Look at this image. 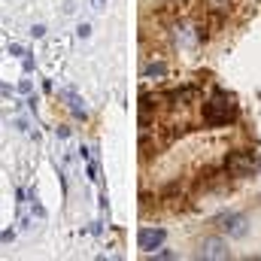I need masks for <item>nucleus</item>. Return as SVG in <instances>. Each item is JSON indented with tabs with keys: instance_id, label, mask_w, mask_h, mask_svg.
Masks as SVG:
<instances>
[{
	"instance_id": "obj_1",
	"label": "nucleus",
	"mask_w": 261,
	"mask_h": 261,
	"mask_svg": "<svg viewBox=\"0 0 261 261\" xmlns=\"http://www.w3.org/2000/svg\"><path fill=\"white\" fill-rule=\"evenodd\" d=\"M240 122V103L234 94H228L225 88H216L206 100H203V125L206 128H228Z\"/></svg>"
},
{
	"instance_id": "obj_2",
	"label": "nucleus",
	"mask_w": 261,
	"mask_h": 261,
	"mask_svg": "<svg viewBox=\"0 0 261 261\" xmlns=\"http://www.w3.org/2000/svg\"><path fill=\"white\" fill-rule=\"evenodd\" d=\"M255 164H258V158H255L252 149H231V152L225 155V161H222V167H225V173H228L231 179H246V176H252V173H255Z\"/></svg>"
},
{
	"instance_id": "obj_3",
	"label": "nucleus",
	"mask_w": 261,
	"mask_h": 261,
	"mask_svg": "<svg viewBox=\"0 0 261 261\" xmlns=\"http://www.w3.org/2000/svg\"><path fill=\"white\" fill-rule=\"evenodd\" d=\"M219 222H222L219 228H222L231 240H243V237L249 234V219H246V213H225Z\"/></svg>"
},
{
	"instance_id": "obj_4",
	"label": "nucleus",
	"mask_w": 261,
	"mask_h": 261,
	"mask_svg": "<svg viewBox=\"0 0 261 261\" xmlns=\"http://www.w3.org/2000/svg\"><path fill=\"white\" fill-rule=\"evenodd\" d=\"M197 258H213V261L231 258L228 240H222V237H206V240L200 243V252H197Z\"/></svg>"
},
{
	"instance_id": "obj_5",
	"label": "nucleus",
	"mask_w": 261,
	"mask_h": 261,
	"mask_svg": "<svg viewBox=\"0 0 261 261\" xmlns=\"http://www.w3.org/2000/svg\"><path fill=\"white\" fill-rule=\"evenodd\" d=\"M164 240H167V231H164V228H143V231L137 234V246H140L143 252H155V249H161Z\"/></svg>"
},
{
	"instance_id": "obj_6",
	"label": "nucleus",
	"mask_w": 261,
	"mask_h": 261,
	"mask_svg": "<svg viewBox=\"0 0 261 261\" xmlns=\"http://www.w3.org/2000/svg\"><path fill=\"white\" fill-rule=\"evenodd\" d=\"M231 6H234V0H203V12H210V15H222V18H228Z\"/></svg>"
},
{
	"instance_id": "obj_7",
	"label": "nucleus",
	"mask_w": 261,
	"mask_h": 261,
	"mask_svg": "<svg viewBox=\"0 0 261 261\" xmlns=\"http://www.w3.org/2000/svg\"><path fill=\"white\" fill-rule=\"evenodd\" d=\"M143 76H146V79H152V76H155V79H164V76H167V67L161 64V61H146V64H143Z\"/></svg>"
},
{
	"instance_id": "obj_8",
	"label": "nucleus",
	"mask_w": 261,
	"mask_h": 261,
	"mask_svg": "<svg viewBox=\"0 0 261 261\" xmlns=\"http://www.w3.org/2000/svg\"><path fill=\"white\" fill-rule=\"evenodd\" d=\"M152 255H155V258H158V261H170V258H176V255H173L170 249H155Z\"/></svg>"
}]
</instances>
